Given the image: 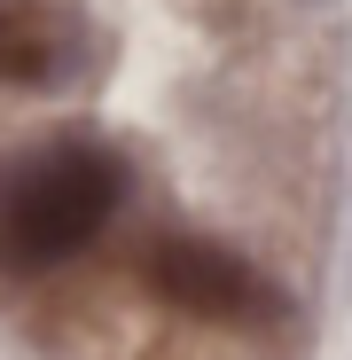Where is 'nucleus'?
Here are the masks:
<instances>
[{"label":"nucleus","mask_w":352,"mask_h":360,"mask_svg":"<svg viewBox=\"0 0 352 360\" xmlns=\"http://www.w3.org/2000/svg\"><path fill=\"white\" fill-rule=\"evenodd\" d=\"M126 204V165L102 141H47L24 149L16 165H0V266L39 274L63 266L86 243H102V227Z\"/></svg>","instance_id":"nucleus-1"},{"label":"nucleus","mask_w":352,"mask_h":360,"mask_svg":"<svg viewBox=\"0 0 352 360\" xmlns=\"http://www.w3.org/2000/svg\"><path fill=\"white\" fill-rule=\"evenodd\" d=\"M141 282L157 290V306L188 321H219V329H259V321H282L289 306L243 251L211 243V235H157L141 259Z\"/></svg>","instance_id":"nucleus-2"},{"label":"nucleus","mask_w":352,"mask_h":360,"mask_svg":"<svg viewBox=\"0 0 352 360\" xmlns=\"http://www.w3.org/2000/svg\"><path fill=\"white\" fill-rule=\"evenodd\" d=\"M71 24L39 0H0V86H47L63 79Z\"/></svg>","instance_id":"nucleus-3"}]
</instances>
